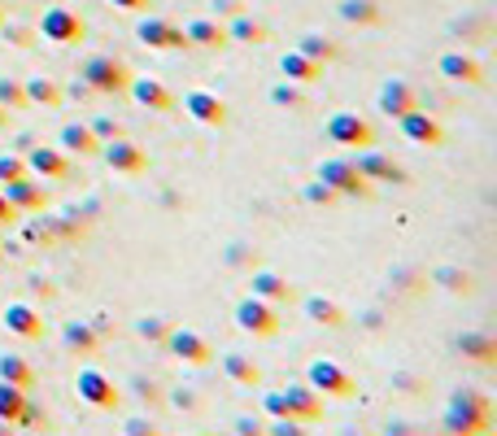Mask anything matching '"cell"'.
<instances>
[{
	"instance_id": "cell-3",
	"label": "cell",
	"mask_w": 497,
	"mask_h": 436,
	"mask_svg": "<svg viewBox=\"0 0 497 436\" xmlns=\"http://www.w3.org/2000/svg\"><path fill=\"white\" fill-rule=\"evenodd\" d=\"M97 97H123L127 83H131V71H127L118 57H109V52H97V57H88L83 62V74H79Z\"/></svg>"
},
{
	"instance_id": "cell-22",
	"label": "cell",
	"mask_w": 497,
	"mask_h": 436,
	"mask_svg": "<svg viewBox=\"0 0 497 436\" xmlns=\"http://www.w3.org/2000/svg\"><path fill=\"white\" fill-rule=\"evenodd\" d=\"M279 74L293 79V83H301V88H314V83L324 79V62H314V57H305V52L288 49L279 57Z\"/></svg>"
},
{
	"instance_id": "cell-29",
	"label": "cell",
	"mask_w": 497,
	"mask_h": 436,
	"mask_svg": "<svg viewBox=\"0 0 497 436\" xmlns=\"http://www.w3.org/2000/svg\"><path fill=\"white\" fill-rule=\"evenodd\" d=\"M219 363H223V375L231 380V384H240V388L262 384V366L253 363V358H245V354H223Z\"/></svg>"
},
{
	"instance_id": "cell-12",
	"label": "cell",
	"mask_w": 497,
	"mask_h": 436,
	"mask_svg": "<svg viewBox=\"0 0 497 436\" xmlns=\"http://www.w3.org/2000/svg\"><path fill=\"white\" fill-rule=\"evenodd\" d=\"M162 345L171 349V354L179 358V363H188V366H205V363H214V349H210V340L201 336V332H188V327H171Z\"/></svg>"
},
{
	"instance_id": "cell-19",
	"label": "cell",
	"mask_w": 497,
	"mask_h": 436,
	"mask_svg": "<svg viewBox=\"0 0 497 436\" xmlns=\"http://www.w3.org/2000/svg\"><path fill=\"white\" fill-rule=\"evenodd\" d=\"M5 196L14 201V210H18V214H35V210H44V201H49V193H44V184H40L35 175H23V179H9V184H5Z\"/></svg>"
},
{
	"instance_id": "cell-13",
	"label": "cell",
	"mask_w": 497,
	"mask_h": 436,
	"mask_svg": "<svg viewBox=\"0 0 497 436\" xmlns=\"http://www.w3.org/2000/svg\"><path fill=\"white\" fill-rule=\"evenodd\" d=\"M353 166H358V175H362L367 184H406V170H401L393 157L375 153V148H362V153L353 157Z\"/></svg>"
},
{
	"instance_id": "cell-31",
	"label": "cell",
	"mask_w": 497,
	"mask_h": 436,
	"mask_svg": "<svg viewBox=\"0 0 497 436\" xmlns=\"http://www.w3.org/2000/svg\"><path fill=\"white\" fill-rule=\"evenodd\" d=\"M267 23H258V18H248V14H231V23H227V40L231 44H267Z\"/></svg>"
},
{
	"instance_id": "cell-51",
	"label": "cell",
	"mask_w": 497,
	"mask_h": 436,
	"mask_svg": "<svg viewBox=\"0 0 497 436\" xmlns=\"http://www.w3.org/2000/svg\"><path fill=\"white\" fill-rule=\"evenodd\" d=\"M214 9L227 14V18H231V14H245V9H240V0H214Z\"/></svg>"
},
{
	"instance_id": "cell-55",
	"label": "cell",
	"mask_w": 497,
	"mask_h": 436,
	"mask_svg": "<svg viewBox=\"0 0 497 436\" xmlns=\"http://www.w3.org/2000/svg\"><path fill=\"white\" fill-rule=\"evenodd\" d=\"M0 23H5V9H0Z\"/></svg>"
},
{
	"instance_id": "cell-39",
	"label": "cell",
	"mask_w": 497,
	"mask_h": 436,
	"mask_svg": "<svg viewBox=\"0 0 497 436\" xmlns=\"http://www.w3.org/2000/svg\"><path fill=\"white\" fill-rule=\"evenodd\" d=\"M301 201H305V205H336V201H341V193H336V188H327L324 179H314V184H305V188H301Z\"/></svg>"
},
{
	"instance_id": "cell-30",
	"label": "cell",
	"mask_w": 497,
	"mask_h": 436,
	"mask_svg": "<svg viewBox=\"0 0 497 436\" xmlns=\"http://www.w3.org/2000/svg\"><path fill=\"white\" fill-rule=\"evenodd\" d=\"M23 92H26V105H44V109H57V105L66 100L61 83H57V79H44V74L23 79Z\"/></svg>"
},
{
	"instance_id": "cell-48",
	"label": "cell",
	"mask_w": 497,
	"mask_h": 436,
	"mask_svg": "<svg viewBox=\"0 0 497 436\" xmlns=\"http://www.w3.org/2000/svg\"><path fill=\"white\" fill-rule=\"evenodd\" d=\"M123 432L127 436H153V423H145V419H127Z\"/></svg>"
},
{
	"instance_id": "cell-33",
	"label": "cell",
	"mask_w": 497,
	"mask_h": 436,
	"mask_svg": "<svg viewBox=\"0 0 497 436\" xmlns=\"http://www.w3.org/2000/svg\"><path fill=\"white\" fill-rule=\"evenodd\" d=\"M341 18L349 26H380V5L375 0H341Z\"/></svg>"
},
{
	"instance_id": "cell-7",
	"label": "cell",
	"mask_w": 497,
	"mask_h": 436,
	"mask_svg": "<svg viewBox=\"0 0 497 436\" xmlns=\"http://www.w3.org/2000/svg\"><path fill=\"white\" fill-rule=\"evenodd\" d=\"M327 140L341 148H371L375 145V127L362 114H353V109H341V114H332L327 118Z\"/></svg>"
},
{
	"instance_id": "cell-37",
	"label": "cell",
	"mask_w": 497,
	"mask_h": 436,
	"mask_svg": "<svg viewBox=\"0 0 497 436\" xmlns=\"http://www.w3.org/2000/svg\"><path fill=\"white\" fill-rule=\"evenodd\" d=\"M432 284H441L445 292H472L475 289V280L467 275V270H458V267H436V270H432Z\"/></svg>"
},
{
	"instance_id": "cell-43",
	"label": "cell",
	"mask_w": 497,
	"mask_h": 436,
	"mask_svg": "<svg viewBox=\"0 0 497 436\" xmlns=\"http://www.w3.org/2000/svg\"><path fill=\"white\" fill-rule=\"evenodd\" d=\"M88 127H92V136H97L100 145H105V140H118V136H123V122H118V118H92Z\"/></svg>"
},
{
	"instance_id": "cell-27",
	"label": "cell",
	"mask_w": 497,
	"mask_h": 436,
	"mask_svg": "<svg viewBox=\"0 0 497 436\" xmlns=\"http://www.w3.org/2000/svg\"><path fill=\"white\" fill-rule=\"evenodd\" d=\"M458 354L472 358L480 366H493L497 363V336L493 332H463L458 336Z\"/></svg>"
},
{
	"instance_id": "cell-18",
	"label": "cell",
	"mask_w": 497,
	"mask_h": 436,
	"mask_svg": "<svg viewBox=\"0 0 497 436\" xmlns=\"http://www.w3.org/2000/svg\"><path fill=\"white\" fill-rule=\"evenodd\" d=\"M26 175H35V179H66L70 175V153H61V148H26Z\"/></svg>"
},
{
	"instance_id": "cell-52",
	"label": "cell",
	"mask_w": 497,
	"mask_h": 436,
	"mask_svg": "<svg viewBox=\"0 0 497 436\" xmlns=\"http://www.w3.org/2000/svg\"><path fill=\"white\" fill-rule=\"evenodd\" d=\"M70 97H75V100H88V97H97V92H92L88 83H75V88H70Z\"/></svg>"
},
{
	"instance_id": "cell-8",
	"label": "cell",
	"mask_w": 497,
	"mask_h": 436,
	"mask_svg": "<svg viewBox=\"0 0 497 436\" xmlns=\"http://www.w3.org/2000/svg\"><path fill=\"white\" fill-rule=\"evenodd\" d=\"M319 179H324L327 188H336L341 196H358V201H367L375 193L371 184L358 175L353 157H327V162H319Z\"/></svg>"
},
{
	"instance_id": "cell-11",
	"label": "cell",
	"mask_w": 497,
	"mask_h": 436,
	"mask_svg": "<svg viewBox=\"0 0 497 436\" xmlns=\"http://www.w3.org/2000/svg\"><path fill=\"white\" fill-rule=\"evenodd\" d=\"M100 157H105V166L114 170V175H145L149 170V153L140 145H131V140H105L100 145Z\"/></svg>"
},
{
	"instance_id": "cell-4",
	"label": "cell",
	"mask_w": 497,
	"mask_h": 436,
	"mask_svg": "<svg viewBox=\"0 0 497 436\" xmlns=\"http://www.w3.org/2000/svg\"><path fill=\"white\" fill-rule=\"evenodd\" d=\"M49 44H83L88 40V23L79 18L75 9H66V5H49L44 14H40V26H35Z\"/></svg>"
},
{
	"instance_id": "cell-6",
	"label": "cell",
	"mask_w": 497,
	"mask_h": 436,
	"mask_svg": "<svg viewBox=\"0 0 497 436\" xmlns=\"http://www.w3.org/2000/svg\"><path fill=\"white\" fill-rule=\"evenodd\" d=\"M236 327L240 332H248V336H275L279 332V306H271V301H262V297H240L236 301Z\"/></svg>"
},
{
	"instance_id": "cell-23",
	"label": "cell",
	"mask_w": 497,
	"mask_h": 436,
	"mask_svg": "<svg viewBox=\"0 0 497 436\" xmlns=\"http://www.w3.org/2000/svg\"><path fill=\"white\" fill-rule=\"evenodd\" d=\"M183 35H188V49H227V26L219 18H192L183 23Z\"/></svg>"
},
{
	"instance_id": "cell-9",
	"label": "cell",
	"mask_w": 497,
	"mask_h": 436,
	"mask_svg": "<svg viewBox=\"0 0 497 436\" xmlns=\"http://www.w3.org/2000/svg\"><path fill=\"white\" fill-rule=\"evenodd\" d=\"M75 388H79V397H83L88 406H97V411H118V402H123L118 384H114L105 371H97V366H83Z\"/></svg>"
},
{
	"instance_id": "cell-35",
	"label": "cell",
	"mask_w": 497,
	"mask_h": 436,
	"mask_svg": "<svg viewBox=\"0 0 497 436\" xmlns=\"http://www.w3.org/2000/svg\"><path fill=\"white\" fill-rule=\"evenodd\" d=\"M23 406H26V388L0 380V419H5V423H18Z\"/></svg>"
},
{
	"instance_id": "cell-24",
	"label": "cell",
	"mask_w": 497,
	"mask_h": 436,
	"mask_svg": "<svg viewBox=\"0 0 497 436\" xmlns=\"http://www.w3.org/2000/svg\"><path fill=\"white\" fill-rule=\"evenodd\" d=\"M441 79L475 88V83H484V66L475 62L472 52H445V57H441Z\"/></svg>"
},
{
	"instance_id": "cell-2",
	"label": "cell",
	"mask_w": 497,
	"mask_h": 436,
	"mask_svg": "<svg viewBox=\"0 0 497 436\" xmlns=\"http://www.w3.org/2000/svg\"><path fill=\"white\" fill-rule=\"evenodd\" d=\"M262 411L271 419H301V423H314L324 414V397L310 384H288L275 388V393H262Z\"/></svg>"
},
{
	"instance_id": "cell-21",
	"label": "cell",
	"mask_w": 497,
	"mask_h": 436,
	"mask_svg": "<svg viewBox=\"0 0 497 436\" xmlns=\"http://www.w3.org/2000/svg\"><path fill=\"white\" fill-rule=\"evenodd\" d=\"M248 289H253V297H262V301H271V306H288V301L297 297V289H293L284 275H275V270H253V275H248Z\"/></svg>"
},
{
	"instance_id": "cell-40",
	"label": "cell",
	"mask_w": 497,
	"mask_h": 436,
	"mask_svg": "<svg viewBox=\"0 0 497 436\" xmlns=\"http://www.w3.org/2000/svg\"><path fill=\"white\" fill-rule=\"evenodd\" d=\"M166 318H157V315H145V318H136V336L140 340H149V345H162L166 340Z\"/></svg>"
},
{
	"instance_id": "cell-36",
	"label": "cell",
	"mask_w": 497,
	"mask_h": 436,
	"mask_svg": "<svg viewBox=\"0 0 497 436\" xmlns=\"http://www.w3.org/2000/svg\"><path fill=\"white\" fill-rule=\"evenodd\" d=\"M297 52H305V57H314V62H336V44H332V40H327V35H314V31H310V35H301L297 40Z\"/></svg>"
},
{
	"instance_id": "cell-53",
	"label": "cell",
	"mask_w": 497,
	"mask_h": 436,
	"mask_svg": "<svg viewBox=\"0 0 497 436\" xmlns=\"http://www.w3.org/2000/svg\"><path fill=\"white\" fill-rule=\"evenodd\" d=\"M5 432H14V423H5V419H0V436H5Z\"/></svg>"
},
{
	"instance_id": "cell-42",
	"label": "cell",
	"mask_w": 497,
	"mask_h": 436,
	"mask_svg": "<svg viewBox=\"0 0 497 436\" xmlns=\"http://www.w3.org/2000/svg\"><path fill=\"white\" fill-rule=\"evenodd\" d=\"M0 31H5V40H9L14 49H31V40H35V31L23 23H0Z\"/></svg>"
},
{
	"instance_id": "cell-46",
	"label": "cell",
	"mask_w": 497,
	"mask_h": 436,
	"mask_svg": "<svg viewBox=\"0 0 497 436\" xmlns=\"http://www.w3.org/2000/svg\"><path fill=\"white\" fill-rule=\"evenodd\" d=\"M171 402H174V411H197V406H201L197 397H192V388H179Z\"/></svg>"
},
{
	"instance_id": "cell-28",
	"label": "cell",
	"mask_w": 497,
	"mask_h": 436,
	"mask_svg": "<svg viewBox=\"0 0 497 436\" xmlns=\"http://www.w3.org/2000/svg\"><path fill=\"white\" fill-rule=\"evenodd\" d=\"M301 310L310 315V323H319V327H345V310L324 297V292H314V297H301Z\"/></svg>"
},
{
	"instance_id": "cell-1",
	"label": "cell",
	"mask_w": 497,
	"mask_h": 436,
	"mask_svg": "<svg viewBox=\"0 0 497 436\" xmlns=\"http://www.w3.org/2000/svg\"><path fill=\"white\" fill-rule=\"evenodd\" d=\"M445 428L458 436L489 432L493 428V402L484 393H475V388H458L445 406Z\"/></svg>"
},
{
	"instance_id": "cell-20",
	"label": "cell",
	"mask_w": 497,
	"mask_h": 436,
	"mask_svg": "<svg viewBox=\"0 0 497 436\" xmlns=\"http://www.w3.org/2000/svg\"><path fill=\"white\" fill-rule=\"evenodd\" d=\"M183 114H192L201 127H227V100L214 97V92H188Z\"/></svg>"
},
{
	"instance_id": "cell-49",
	"label": "cell",
	"mask_w": 497,
	"mask_h": 436,
	"mask_svg": "<svg viewBox=\"0 0 497 436\" xmlns=\"http://www.w3.org/2000/svg\"><path fill=\"white\" fill-rule=\"evenodd\" d=\"M114 9H127V14H145L149 9V0H109Z\"/></svg>"
},
{
	"instance_id": "cell-16",
	"label": "cell",
	"mask_w": 497,
	"mask_h": 436,
	"mask_svg": "<svg viewBox=\"0 0 497 436\" xmlns=\"http://www.w3.org/2000/svg\"><path fill=\"white\" fill-rule=\"evenodd\" d=\"M127 92L136 97V105H145L149 114H166V109H171V105H174L171 88H166L162 79H149V74H145V79H140V74H131V83H127Z\"/></svg>"
},
{
	"instance_id": "cell-41",
	"label": "cell",
	"mask_w": 497,
	"mask_h": 436,
	"mask_svg": "<svg viewBox=\"0 0 497 436\" xmlns=\"http://www.w3.org/2000/svg\"><path fill=\"white\" fill-rule=\"evenodd\" d=\"M23 175H26V157H18V153H0V184L23 179Z\"/></svg>"
},
{
	"instance_id": "cell-17",
	"label": "cell",
	"mask_w": 497,
	"mask_h": 436,
	"mask_svg": "<svg viewBox=\"0 0 497 436\" xmlns=\"http://www.w3.org/2000/svg\"><path fill=\"white\" fill-rule=\"evenodd\" d=\"M0 323H5L14 336H23V340H40V336H44V318H40L35 306H26V301H9V306H5V315H0Z\"/></svg>"
},
{
	"instance_id": "cell-26",
	"label": "cell",
	"mask_w": 497,
	"mask_h": 436,
	"mask_svg": "<svg viewBox=\"0 0 497 436\" xmlns=\"http://www.w3.org/2000/svg\"><path fill=\"white\" fill-rule=\"evenodd\" d=\"M61 345L70 349V354H97L100 349V332L92 323H83V318H70V323H61Z\"/></svg>"
},
{
	"instance_id": "cell-47",
	"label": "cell",
	"mask_w": 497,
	"mask_h": 436,
	"mask_svg": "<svg viewBox=\"0 0 497 436\" xmlns=\"http://www.w3.org/2000/svg\"><path fill=\"white\" fill-rule=\"evenodd\" d=\"M14 218H18V210H14V201L5 196V188H0V227H9Z\"/></svg>"
},
{
	"instance_id": "cell-54",
	"label": "cell",
	"mask_w": 497,
	"mask_h": 436,
	"mask_svg": "<svg viewBox=\"0 0 497 436\" xmlns=\"http://www.w3.org/2000/svg\"><path fill=\"white\" fill-rule=\"evenodd\" d=\"M5 118H9V109H5V105H0V122H5Z\"/></svg>"
},
{
	"instance_id": "cell-50",
	"label": "cell",
	"mask_w": 497,
	"mask_h": 436,
	"mask_svg": "<svg viewBox=\"0 0 497 436\" xmlns=\"http://www.w3.org/2000/svg\"><path fill=\"white\" fill-rule=\"evenodd\" d=\"M231 432H240V436H253V432H262V428H258L253 419H236V423H231Z\"/></svg>"
},
{
	"instance_id": "cell-5",
	"label": "cell",
	"mask_w": 497,
	"mask_h": 436,
	"mask_svg": "<svg viewBox=\"0 0 497 436\" xmlns=\"http://www.w3.org/2000/svg\"><path fill=\"white\" fill-rule=\"evenodd\" d=\"M305 384L314 388L319 397H353L358 384H353V375H349L341 363H332V358H314V363L305 366Z\"/></svg>"
},
{
	"instance_id": "cell-15",
	"label": "cell",
	"mask_w": 497,
	"mask_h": 436,
	"mask_svg": "<svg viewBox=\"0 0 497 436\" xmlns=\"http://www.w3.org/2000/svg\"><path fill=\"white\" fill-rule=\"evenodd\" d=\"M410 109H419V92H415L406 79H384V83H380V114L401 118V114H410Z\"/></svg>"
},
{
	"instance_id": "cell-25",
	"label": "cell",
	"mask_w": 497,
	"mask_h": 436,
	"mask_svg": "<svg viewBox=\"0 0 497 436\" xmlns=\"http://www.w3.org/2000/svg\"><path fill=\"white\" fill-rule=\"evenodd\" d=\"M57 145H61V153H79V157H97L100 153V140L92 136L88 122H66L57 131Z\"/></svg>"
},
{
	"instance_id": "cell-10",
	"label": "cell",
	"mask_w": 497,
	"mask_h": 436,
	"mask_svg": "<svg viewBox=\"0 0 497 436\" xmlns=\"http://www.w3.org/2000/svg\"><path fill=\"white\" fill-rule=\"evenodd\" d=\"M136 40H140V44H149V49H162V52L188 49L183 26L171 23V18H140V23H136Z\"/></svg>"
},
{
	"instance_id": "cell-32",
	"label": "cell",
	"mask_w": 497,
	"mask_h": 436,
	"mask_svg": "<svg viewBox=\"0 0 497 436\" xmlns=\"http://www.w3.org/2000/svg\"><path fill=\"white\" fill-rule=\"evenodd\" d=\"M0 380H9V384H18V388H35V366L26 363L23 354H0Z\"/></svg>"
},
{
	"instance_id": "cell-38",
	"label": "cell",
	"mask_w": 497,
	"mask_h": 436,
	"mask_svg": "<svg viewBox=\"0 0 497 436\" xmlns=\"http://www.w3.org/2000/svg\"><path fill=\"white\" fill-rule=\"evenodd\" d=\"M0 105H5L9 114H18V109H26L23 79H9V74H0Z\"/></svg>"
},
{
	"instance_id": "cell-34",
	"label": "cell",
	"mask_w": 497,
	"mask_h": 436,
	"mask_svg": "<svg viewBox=\"0 0 497 436\" xmlns=\"http://www.w3.org/2000/svg\"><path fill=\"white\" fill-rule=\"evenodd\" d=\"M271 105H279V109H305V105H310V92H305L301 83H293V79H284V83L271 88Z\"/></svg>"
},
{
	"instance_id": "cell-14",
	"label": "cell",
	"mask_w": 497,
	"mask_h": 436,
	"mask_svg": "<svg viewBox=\"0 0 497 436\" xmlns=\"http://www.w3.org/2000/svg\"><path fill=\"white\" fill-rule=\"evenodd\" d=\"M401 136L410 140V145H423V148H436L445 140V127L432 118V114H423V109H410V114H401Z\"/></svg>"
},
{
	"instance_id": "cell-45",
	"label": "cell",
	"mask_w": 497,
	"mask_h": 436,
	"mask_svg": "<svg viewBox=\"0 0 497 436\" xmlns=\"http://www.w3.org/2000/svg\"><path fill=\"white\" fill-rule=\"evenodd\" d=\"M44 423V411L40 406H31V397H26V406H23V414H18V423L14 428H40Z\"/></svg>"
},
{
	"instance_id": "cell-44",
	"label": "cell",
	"mask_w": 497,
	"mask_h": 436,
	"mask_svg": "<svg viewBox=\"0 0 497 436\" xmlns=\"http://www.w3.org/2000/svg\"><path fill=\"white\" fill-rule=\"evenodd\" d=\"M262 432H271V436H301L305 428H301V419H275L271 428H262Z\"/></svg>"
},
{
	"instance_id": "cell-56",
	"label": "cell",
	"mask_w": 497,
	"mask_h": 436,
	"mask_svg": "<svg viewBox=\"0 0 497 436\" xmlns=\"http://www.w3.org/2000/svg\"><path fill=\"white\" fill-rule=\"evenodd\" d=\"M0 253H5V249H0Z\"/></svg>"
}]
</instances>
